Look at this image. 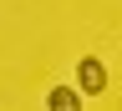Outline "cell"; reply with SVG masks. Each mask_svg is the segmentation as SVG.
Wrapping results in <instances>:
<instances>
[{
	"label": "cell",
	"mask_w": 122,
	"mask_h": 111,
	"mask_svg": "<svg viewBox=\"0 0 122 111\" xmlns=\"http://www.w3.org/2000/svg\"><path fill=\"white\" fill-rule=\"evenodd\" d=\"M76 91H81V96H102V91H107L102 56H81V61H76Z\"/></svg>",
	"instance_id": "6da1fadb"
},
{
	"label": "cell",
	"mask_w": 122,
	"mask_h": 111,
	"mask_svg": "<svg viewBox=\"0 0 122 111\" xmlns=\"http://www.w3.org/2000/svg\"><path fill=\"white\" fill-rule=\"evenodd\" d=\"M81 91L76 86H51V96H46V111H81Z\"/></svg>",
	"instance_id": "7a4b0ae2"
}]
</instances>
